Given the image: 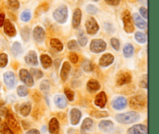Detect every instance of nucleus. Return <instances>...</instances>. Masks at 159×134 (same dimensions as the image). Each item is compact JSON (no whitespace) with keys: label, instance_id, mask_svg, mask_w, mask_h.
Listing matches in <instances>:
<instances>
[{"label":"nucleus","instance_id":"nucleus-1","mask_svg":"<svg viewBox=\"0 0 159 134\" xmlns=\"http://www.w3.org/2000/svg\"><path fill=\"white\" fill-rule=\"evenodd\" d=\"M116 121L122 124H130L138 121L140 118V115L136 112H128L125 113L117 114L115 116Z\"/></svg>","mask_w":159,"mask_h":134},{"label":"nucleus","instance_id":"nucleus-2","mask_svg":"<svg viewBox=\"0 0 159 134\" xmlns=\"http://www.w3.org/2000/svg\"><path fill=\"white\" fill-rule=\"evenodd\" d=\"M54 20L59 23H65L68 20V8L65 5L57 7L53 12Z\"/></svg>","mask_w":159,"mask_h":134},{"label":"nucleus","instance_id":"nucleus-3","mask_svg":"<svg viewBox=\"0 0 159 134\" xmlns=\"http://www.w3.org/2000/svg\"><path fill=\"white\" fill-rule=\"evenodd\" d=\"M130 105L132 108L141 110L147 106V99L143 95H138L130 99Z\"/></svg>","mask_w":159,"mask_h":134},{"label":"nucleus","instance_id":"nucleus-4","mask_svg":"<svg viewBox=\"0 0 159 134\" xmlns=\"http://www.w3.org/2000/svg\"><path fill=\"white\" fill-rule=\"evenodd\" d=\"M122 20L124 22V30L127 33H132L134 31V25L132 21V17L128 10H125L122 14Z\"/></svg>","mask_w":159,"mask_h":134},{"label":"nucleus","instance_id":"nucleus-5","mask_svg":"<svg viewBox=\"0 0 159 134\" xmlns=\"http://www.w3.org/2000/svg\"><path fill=\"white\" fill-rule=\"evenodd\" d=\"M107 44L102 39H94L90 44V51L94 53H100L105 51Z\"/></svg>","mask_w":159,"mask_h":134},{"label":"nucleus","instance_id":"nucleus-6","mask_svg":"<svg viewBox=\"0 0 159 134\" xmlns=\"http://www.w3.org/2000/svg\"><path fill=\"white\" fill-rule=\"evenodd\" d=\"M85 28L86 31L90 35H94L98 32L99 29V24L93 17H89L85 22Z\"/></svg>","mask_w":159,"mask_h":134},{"label":"nucleus","instance_id":"nucleus-7","mask_svg":"<svg viewBox=\"0 0 159 134\" xmlns=\"http://www.w3.org/2000/svg\"><path fill=\"white\" fill-rule=\"evenodd\" d=\"M131 81V76L128 72L120 71L116 76V84L118 86H123L129 84Z\"/></svg>","mask_w":159,"mask_h":134},{"label":"nucleus","instance_id":"nucleus-8","mask_svg":"<svg viewBox=\"0 0 159 134\" xmlns=\"http://www.w3.org/2000/svg\"><path fill=\"white\" fill-rule=\"evenodd\" d=\"M20 79L26 84L27 87H33L34 84V79H33V76H31L30 73H29V71H27L25 69H23L20 71Z\"/></svg>","mask_w":159,"mask_h":134},{"label":"nucleus","instance_id":"nucleus-9","mask_svg":"<svg viewBox=\"0 0 159 134\" xmlns=\"http://www.w3.org/2000/svg\"><path fill=\"white\" fill-rule=\"evenodd\" d=\"M6 120H7L6 124L8 125V126H9L11 130H13L15 132H20V125H19L18 122L16 121L14 115L11 112H9L7 113V115H6Z\"/></svg>","mask_w":159,"mask_h":134},{"label":"nucleus","instance_id":"nucleus-10","mask_svg":"<svg viewBox=\"0 0 159 134\" xmlns=\"http://www.w3.org/2000/svg\"><path fill=\"white\" fill-rule=\"evenodd\" d=\"M127 134H148V127L141 124L134 125L128 129Z\"/></svg>","mask_w":159,"mask_h":134},{"label":"nucleus","instance_id":"nucleus-11","mask_svg":"<svg viewBox=\"0 0 159 134\" xmlns=\"http://www.w3.org/2000/svg\"><path fill=\"white\" fill-rule=\"evenodd\" d=\"M127 101L124 97H117L112 102V107L116 110H122L127 107Z\"/></svg>","mask_w":159,"mask_h":134},{"label":"nucleus","instance_id":"nucleus-12","mask_svg":"<svg viewBox=\"0 0 159 134\" xmlns=\"http://www.w3.org/2000/svg\"><path fill=\"white\" fill-rule=\"evenodd\" d=\"M3 31H4L5 34L9 36V37H14L16 34V31L15 26L9 20H6L4 21V23H3Z\"/></svg>","mask_w":159,"mask_h":134},{"label":"nucleus","instance_id":"nucleus-13","mask_svg":"<svg viewBox=\"0 0 159 134\" xmlns=\"http://www.w3.org/2000/svg\"><path fill=\"white\" fill-rule=\"evenodd\" d=\"M33 35H34V40L38 43H40L43 41L45 37V31L43 27L40 26H36L34 29V32H33Z\"/></svg>","mask_w":159,"mask_h":134},{"label":"nucleus","instance_id":"nucleus-14","mask_svg":"<svg viewBox=\"0 0 159 134\" xmlns=\"http://www.w3.org/2000/svg\"><path fill=\"white\" fill-rule=\"evenodd\" d=\"M113 60H114V57L113 55L110 54V53L104 54L99 59V65L102 67H107L113 63Z\"/></svg>","mask_w":159,"mask_h":134},{"label":"nucleus","instance_id":"nucleus-15","mask_svg":"<svg viewBox=\"0 0 159 134\" xmlns=\"http://www.w3.org/2000/svg\"><path fill=\"white\" fill-rule=\"evenodd\" d=\"M3 79H4L5 84L9 88L13 87L14 84H15V76L12 72L9 71L5 73L3 75Z\"/></svg>","mask_w":159,"mask_h":134},{"label":"nucleus","instance_id":"nucleus-16","mask_svg":"<svg viewBox=\"0 0 159 134\" xmlns=\"http://www.w3.org/2000/svg\"><path fill=\"white\" fill-rule=\"evenodd\" d=\"M25 61L29 65H34V66L37 65L38 62H37V53L34 51H30L25 56Z\"/></svg>","mask_w":159,"mask_h":134},{"label":"nucleus","instance_id":"nucleus-17","mask_svg":"<svg viewBox=\"0 0 159 134\" xmlns=\"http://www.w3.org/2000/svg\"><path fill=\"white\" fill-rule=\"evenodd\" d=\"M82 118V112L77 108H72L71 110V123L73 126H76L80 122Z\"/></svg>","mask_w":159,"mask_h":134},{"label":"nucleus","instance_id":"nucleus-18","mask_svg":"<svg viewBox=\"0 0 159 134\" xmlns=\"http://www.w3.org/2000/svg\"><path fill=\"white\" fill-rule=\"evenodd\" d=\"M107 95H106L105 92H100L99 93H98L97 96L96 97V99H95V104L98 107L101 108H103L105 107L106 104H107Z\"/></svg>","mask_w":159,"mask_h":134},{"label":"nucleus","instance_id":"nucleus-19","mask_svg":"<svg viewBox=\"0 0 159 134\" xmlns=\"http://www.w3.org/2000/svg\"><path fill=\"white\" fill-rule=\"evenodd\" d=\"M49 132L51 134H58L59 129H60V126L59 122L56 118H52L49 122Z\"/></svg>","mask_w":159,"mask_h":134},{"label":"nucleus","instance_id":"nucleus-20","mask_svg":"<svg viewBox=\"0 0 159 134\" xmlns=\"http://www.w3.org/2000/svg\"><path fill=\"white\" fill-rule=\"evenodd\" d=\"M113 126L114 125H113V122L110 120H102L99 124V129L105 132H109L113 130Z\"/></svg>","mask_w":159,"mask_h":134},{"label":"nucleus","instance_id":"nucleus-21","mask_svg":"<svg viewBox=\"0 0 159 134\" xmlns=\"http://www.w3.org/2000/svg\"><path fill=\"white\" fill-rule=\"evenodd\" d=\"M70 71H71V65H70L69 62H64L61 70V78L62 80L66 81L68 79Z\"/></svg>","mask_w":159,"mask_h":134},{"label":"nucleus","instance_id":"nucleus-22","mask_svg":"<svg viewBox=\"0 0 159 134\" xmlns=\"http://www.w3.org/2000/svg\"><path fill=\"white\" fill-rule=\"evenodd\" d=\"M99 88H100V84L96 79H92L87 83V90L89 93H96L97 90H99Z\"/></svg>","mask_w":159,"mask_h":134},{"label":"nucleus","instance_id":"nucleus-23","mask_svg":"<svg viewBox=\"0 0 159 134\" xmlns=\"http://www.w3.org/2000/svg\"><path fill=\"white\" fill-rule=\"evenodd\" d=\"M81 19H82V12L80 9H75L73 13L72 26L74 28H78L80 25Z\"/></svg>","mask_w":159,"mask_h":134},{"label":"nucleus","instance_id":"nucleus-24","mask_svg":"<svg viewBox=\"0 0 159 134\" xmlns=\"http://www.w3.org/2000/svg\"><path fill=\"white\" fill-rule=\"evenodd\" d=\"M93 126V120L90 118H85V120L82 122V126H81V132L82 134H85L87 131L90 130Z\"/></svg>","mask_w":159,"mask_h":134},{"label":"nucleus","instance_id":"nucleus-25","mask_svg":"<svg viewBox=\"0 0 159 134\" xmlns=\"http://www.w3.org/2000/svg\"><path fill=\"white\" fill-rule=\"evenodd\" d=\"M54 104L59 108H65L67 106L66 98L64 96H62V95H56L54 97Z\"/></svg>","mask_w":159,"mask_h":134},{"label":"nucleus","instance_id":"nucleus-26","mask_svg":"<svg viewBox=\"0 0 159 134\" xmlns=\"http://www.w3.org/2000/svg\"><path fill=\"white\" fill-rule=\"evenodd\" d=\"M132 17H133L134 22V23L136 24V26H138V27L141 28V29H144V28H146V26H147V23H146V22L144 21L138 13H134Z\"/></svg>","mask_w":159,"mask_h":134},{"label":"nucleus","instance_id":"nucleus-27","mask_svg":"<svg viewBox=\"0 0 159 134\" xmlns=\"http://www.w3.org/2000/svg\"><path fill=\"white\" fill-rule=\"evenodd\" d=\"M50 45H51V48L54 50H55L56 51H62V49H63L64 48L63 44L61 43V41L57 38L51 39V42H50Z\"/></svg>","mask_w":159,"mask_h":134},{"label":"nucleus","instance_id":"nucleus-28","mask_svg":"<svg viewBox=\"0 0 159 134\" xmlns=\"http://www.w3.org/2000/svg\"><path fill=\"white\" fill-rule=\"evenodd\" d=\"M31 111V104L30 103L26 102L23 103V104H21L20 108V112L23 116L26 117L29 115V114L30 113Z\"/></svg>","mask_w":159,"mask_h":134},{"label":"nucleus","instance_id":"nucleus-29","mask_svg":"<svg viewBox=\"0 0 159 134\" xmlns=\"http://www.w3.org/2000/svg\"><path fill=\"white\" fill-rule=\"evenodd\" d=\"M40 62H41L42 66L44 69H48L49 67H51V64H52V60H51V57L45 54L40 55Z\"/></svg>","mask_w":159,"mask_h":134},{"label":"nucleus","instance_id":"nucleus-30","mask_svg":"<svg viewBox=\"0 0 159 134\" xmlns=\"http://www.w3.org/2000/svg\"><path fill=\"white\" fill-rule=\"evenodd\" d=\"M78 40H79V43L81 46L84 47L86 45L87 41H88V38L85 37V34H84V32L82 30H80L79 31V33H78Z\"/></svg>","mask_w":159,"mask_h":134},{"label":"nucleus","instance_id":"nucleus-31","mask_svg":"<svg viewBox=\"0 0 159 134\" xmlns=\"http://www.w3.org/2000/svg\"><path fill=\"white\" fill-rule=\"evenodd\" d=\"M124 55L125 57L130 58L134 55V47L131 44H127L124 48Z\"/></svg>","mask_w":159,"mask_h":134},{"label":"nucleus","instance_id":"nucleus-32","mask_svg":"<svg viewBox=\"0 0 159 134\" xmlns=\"http://www.w3.org/2000/svg\"><path fill=\"white\" fill-rule=\"evenodd\" d=\"M90 115L96 118H101L107 117L109 115V114L106 111H92Z\"/></svg>","mask_w":159,"mask_h":134},{"label":"nucleus","instance_id":"nucleus-33","mask_svg":"<svg viewBox=\"0 0 159 134\" xmlns=\"http://www.w3.org/2000/svg\"><path fill=\"white\" fill-rule=\"evenodd\" d=\"M12 52L14 55H19L22 53V47L19 42H14L12 46Z\"/></svg>","mask_w":159,"mask_h":134},{"label":"nucleus","instance_id":"nucleus-34","mask_svg":"<svg viewBox=\"0 0 159 134\" xmlns=\"http://www.w3.org/2000/svg\"><path fill=\"white\" fill-rule=\"evenodd\" d=\"M82 69L86 73H90L93 70V65L89 60H85V62L82 63Z\"/></svg>","mask_w":159,"mask_h":134},{"label":"nucleus","instance_id":"nucleus-35","mask_svg":"<svg viewBox=\"0 0 159 134\" xmlns=\"http://www.w3.org/2000/svg\"><path fill=\"white\" fill-rule=\"evenodd\" d=\"M7 4L9 7L13 10H17L20 8V2L18 0H8Z\"/></svg>","mask_w":159,"mask_h":134},{"label":"nucleus","instance_id":"nucleus-36","mask_svg":"<svg viewBox=\"0 0 159 134\" xmlns=\"http://www.w3.org/2000/svg\"><path fill=\"white\" fill-rule=\"evenodd\" d=\"M0 132L2 134H14V132L9 129L8 125L6 123H2L1 125V128H0Z\"/></svg>","mask_w":159,"mask_h":134},{"label":"nucleus","instance_id":"nucleus-37","mask_svg":"<svg viewBox=\"0 0 159 134\" xmlns=\"http://www.w3.org/2000/svg\"><path fill=\"white\" fill-rule=\"evenodd\" d=\"M135 38H136V40L138 41L139 43H145L146 41H147V38H146V36L144 35V34H143V33L141 32H136V34H135Z\"/></svg>","mask_w":159,"mask_h":134},{"label":"nucleus","instance_id":"nucleus-38","mask_svg":"<svg viewBox=\"0 0 159 134\" xmlns=\"http://www.w3.org/2000/svg\"><path fill=\"white\" fill-rule=\"evenodd\" d=\"M48 8H49L48 4H47V3H43V4H42L41 6H40L38 8H37V11H36V15L39 16L40 15V14L43 13V12H45L47 10H48Z\"/></svg>","mask_w":159,"mask_h":134},{"label":"nucleus","instance_id":"nucleus-39","mask_svg":"<svg viewBox=\"0 0 159 134\" xmlns=\"http://www.w3.org/2000/svg\"><path fill=\"white\" fill-rule=\"evenodd\" d=\"M30 74L32 76H34L36 79H40L43 76V73L40 71V69H30Z\"/></svg>","mask_w":159,"mask_h":134},{"label":"nucleus","instance_id":"nucleus-40","mask_svg":"<svg viewBox=\"0 0 159 134\" xmlns=\"http://www.w3.org/2000/svg\"><path fill=\"white\" fill-rule=\"evenodd\" d=\"M17 93L20 97H25L28 94V90L24 86H19L17 88Z\"/></svg>","mask_w":159,"mask_h":134},{"label":"nucleus","instance_id":"nucleus-41","mask_svg":"<svg viewBox=\"0 0 159 134\" xmlns=\"http://www.w3.org/2000/svg\"><path fill=\"white\" fill-rule=\"evenodd\" d=\"M21 35L22 37H23V40L25 41H27L30 38V29L27 27V26H25L22 29L21 31Z\"/></svg>","mask_w":159,"mask_h":134},{"label":"nucleus","instance_id":"nucleus-42","mask_svg":"<svg viewBox=\"0 0 159 134\" xmlns=\"http://www.w3.org/2000/svg\"><path fill=\"white\" fill-rule=\"evenodd\" d=\"M8 63V56L7 55L2 53L0 54V67L1 68H4Z\"/></svg>","mask_w":159,"mask_h":134},{"label":"nucleus","instance_id":"nucleus-43","mask_svg":"<svg viewBox=\"0 0 159 134\" xmlns=\"http://www.w3.org/2000/svg\"><path fill=\"white\" fill-rule=\"evenodd\" d=\"M68 48L69 50L75 51L79 49V43L75 40H71L68 43Z\"/></svg>","mask_w":159,"mask_h":134},{"label":"nucleus","instance_id":"nucleus-44","mask_svg":"<svg viewBox=\"0 0 159 134\" xmlns=\"http://www.w3.org/2000/svg\"><path fill=\"white\" fill-rule=\"evenodd\" d=\"M65 95H66L67 98H68L70 101H72L73 100H74L75 93L72 90H71V89L68 88V87H66V88L65 89Z\"/></svg>","mask_w":159,"mask_h":134},{"label":"nucleus","instance_id":"nucleus-45","mask_svg":"<svg viewBox=\"0 0 159 134\" xmlns=\"http://www.w3.org/2000/svg\"><path fill=\"white\" fill-rule=\"evenodd\" d=\"M21 20L24 22H27L29 21L31 19V13L30 12V10H24L23 12L21 13Z\"/></svg>","mask_w":159,"mask_h":134},{"label":"nucleus","instance_id":"nucleus-46","mask_svg":"<svg viewBox=\"0 0 159 134\" xmlns=\"http://www.w3.org/2000/svg\"><path fill=\"white\" fill-rule=\"evenodd\" d=\"M40 90L43 92H48L50 90V82L48 79H44L40 84Z\"/></svg>","mask_w":159,"mask_h":134},{"label":"nucleus","instance_id":"nucleus-47","mask_svg":"<svg viewBox=\"0 0 159 134\" xmlns=\"http://www.w3.org/2000/svg\"><path fill=\"white\" fill-rule=\"evenodd\" d=\"M86 11L88 13L91 14V15H94V14H96V12H97L98 9L94 6V5L90 4L86 6Z\"/></svg>","mask_w":159,"mask_h":134},{"label":"nucleus","instance_id":"nucleus-48","mask_svg":"<svg viewBox=\"0 0 159 134\" xmlns=\"http://www.w3.org/2000/svg\"><path fill=\"white\" fill-rule=\"evenodd\" d=\"M111 45L113 48H114L116 51H118L120 49V41L118 39L116 38H112L111 39Z\"/></svg>","mask_w":159,"mask_h":134},{"label":"nucleus","instance_id":"nucleus-49","mask_svg":"<svg viewBox=\"0 0 159 134\" xmlns=\"http://www.w3.org/2000/svg\"><path fill=\"white\" fill-rule=\"evenodd\" d=\"M140 86L144 88H147L148 87V76L147 75H144L141 78V80L140 82Z\"/></svg>","mask_w":159,"mask_h":134},{"label":"nucleus","instance_id":"nucleus-50","mask_svg":"<svg viewBox=\"0 0 159 134\" xmlns=\"http://www.w3.org/2000/svg\"><path fill=\"white\" fill-rule=\"evenodd\" d=\"M69 59L72 63H76L78 60H79V57H78V55L75 53H71L69 55Z\"/></svg>","mask_w":159,"mask_h":134},{"label":"nucleus","instance_id":"nucleus-51","mask_svg":"<svg viewBox=\"0 0 159 134\" xmlns=\"http://www.w3.org/2000/svg\"><path fill=\"white\" fill-rule=\"evenodd\" d=\"M140 12H141V16L144 17V19H148V9L145 7L142 6V7L140 8Z\"/></svg>","mask_w":159,"mask_h":134},{"label":"nucleus","instance_id":"nucleus-52","mask_svg":"<svg viewBox=\"0 0 159 134\" xmlns=\"http://www.w3.org/2000/svg\"><path fill=\"white\" fill-rule=\"evenodd\" d=\"M106 2L111 6H118L120 0H105Z\"/></svg>","mask_w":159,"mask_h":134},{"label":"nucleus","instance_id":"nucleus-53","mask_svg":"<svg viewBox=\"0 0 159 134\" xmlns=\"http://www.w3.org/2000/svg\"><path fill=\"white\" fill-rule=\"evenodd\" d=\"M105 29L108 33H113V31H114V29H113V26L109 23H107L105 24Z\"/></svg>","mask_w":159,"mask_h":134},{"label":"nucleus","instance_id":"nucleus-54","mask_svg":"<svg viewBox=\"0 0 159 134\" xmlns=\"http://www.w3.org/2000/svg\"><path fill=\"white\" fill-rule=\"evenodd\" d=\"M8 112H9V111H8V109L6 108V107H2L1 108H0V114H1V115H2V116H6Z\"/></svg>","mask_w":159,"mask_h":134},{"label":"nucleus","instance_id":"nucleus-55","mask_svg":"<svg viewBox=\"0 0 159 134\" xmlns=\"http://www.w3.org/2000/svg\"><path fill=\"white\" fill-rule=\"evenodd\" d=\"M4 21H5V14L4 12L0 11V27L3 26Z\"/></svg>","mask_w":159,"mask_h":134},{"label":"nucleus","instance_id":"nucleus-56","mask_svg":"<svg viewBox=\"0 0 159 134\" xmlns=\"http://www.w3.org/2000/svg\"><path fill=\"white\" fill-rule=\"evenodd\" d=\"M26 134H40V132H39V130H37V129H30L29 131L26 132Z\"/></svg>","mask_w":159,"mask_h":134},{"label":"nucleus","instance_id":"nucleus-57","mask_svg":"<svg viewBox=\"0 0 159 134\" xmlns=\"http://www.w3.org/2000/svg\"><path fill=\"white\" fill-rule=\"evenodd\" d=\"M22 124H23V128H24L25 129H28V128L30 127V124L28 122H26V121H23V122H22Z\"/></svg>","mask_w":159,"mask_h":134},{"label":"nucleus","instance_id":"nucleus-58","mask_svg":"<svg viewBox=\"0 0 159 134\" xmlns=\"http://www.w3.org/2000/svg\"><path fill=\"white\" fill-rule=\"evenodd\" d=\"M54 63H55L56 68H57V67H58V64H60V61H59V60H56L55 62H54Z\"/></svg>","mask_w":159,"mask_h":134},{"label":"nucleus","instance_id":"nucleus-59","mask_svg":"<svg viewBox=\"0 0 159 134\" xmlns=\"http://www.w3.org/2000/svg\"><path fill=\"white\" fill-rule=\"evenodd\" d=\"M4 101H3L2 99L1 98H0V106H2V105H3V104H4Z\"/></svg>","mask_w":159,"mask_h":134},{"label":"nucleus","instance_id":"nucleus-60","mask_svg":"<svg viewBox=\"0 0 159 134\" xmlns=\"http://www.w3.org/2000/svg\"><path fill=\"white\" fill-rule=\"evenodd\" d=\"M140 2H141V3H143V4H144V3L147 2V0H139Z\"/></svg>","mask_w":159,"mask_h":134},{"label":"nucleus","instance_id":"nucleus-61","mask_svg":"<svg viewBox=\"0 0 159 134\" xmlns=\"http://www.w3.org/2000/svg\"><path fill=\"white\" fill-rule=\"evenodd\" d=\"M45 129H46V127H45V126H43V132H45Z\"/></svg>","mask_w":159,"mask_h":134},{"label":"nucleus","instance_id":"nucleus-62","mask_svg":"<svg viewBox=\"0 0 159 134\" xmlns=\"http://www.w3.org/2000/svg\"><path fill=\"white\" fill-rule=\"evenodd\" d=\"M1 122H2V118L1 117H0V124H1Z\"/></svg>","mask_w":159,"mask_h":134},{"label":"nucleus","instance_id":"nucleus-63","mask_svg":"<svg viewBox=\"0 0 159 134\" xmlns=\"http://www.w3.org/2000/svg\"><path fill=\"white\" fill-rule=\"evenodd\" d=\"M93 1H95V2H97V1H99V0H93Z\"/></svg>","mask_w":159,"mask_h":134},{"label":"nucleus","instance_id":"nucleus-64","mask_svg":"<svg viewBox=\"0 0 159 134\" xmlns=\"http://www.w3.org/2000/svg\"><path fill=\"white\" fill-rule=\"evenodd\" d=\"M0 88H1V85H0Z\"/></svg>","mask_w":159,"mask_h":134}]
</instances>
